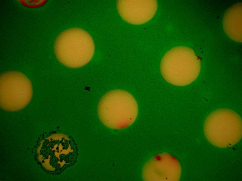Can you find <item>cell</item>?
Listing matches in <instances>:
<instances>
[{
	"label": "cell",
	"instance_id": "cell-1",
	"mask_svg": "<svg viewBox=\"0 0 242 181\" xmlns=\"http://www.w3.org/2000/svg\"><path fill=\"white\" fill-rule=\"evenodd\" d=\"M57 58L62 64L77 68L88 63L94 54L95 46L91 36L78 28H72L61 33L54 44Z\"/></svg>",
	"mask_w": 242,
	"mask_h": 181
},
{
	"label": "cell",
	"instance_id": "cell-2",
	"mask_svg": "<svg viewBox=\"0 0 242 181\" xmlns=\"http://www.w3.org/2000/svg\"><path fill=\"white\" fill-rule=\"evenodd\" d=\"M138 106L134 97L128 92L115 90L105 94L98 106L99 119L106 127L119 129L132 124L138 113Z\"/></svg>",
	"mask_w": 242,
	"mask_h": 181
},
{
	"label": "cell",
	"instance_id": "cell-3",
	"mask_svg": "<svg viewBox=\"0 0 242 181\" xmlns=\"http://www.w3.org/2000/svg\"><path fill=\"white\" fill-rule=\"evenodd\" d=\"M200 60L191 49L180 46L168 51L160 64L161 73L168 83L184 86L194 81L200 72Z\"/></svg>",
	"mask_w": 242,
	"mask_h": 181
},
{
	"label": "cell",
	"instance_id": "cell-4",
	"mask_svg": "<svg viewBox=\"0 0 242 181\" xmlns=\"http://www.w3.org/2000/svg\"><path fill=\"white\" fill-rule=\"evenodd\" d=\"M78 149L70 136L57 134L46 138L38 152L39 161L49 173H59L76 162Z\"/></svg>",
	"mask_w": 242,
	"mask_h": 181
},
{
	"label": "cell",
	"instance_id": "cell-5",
	"mask_svg": "<svg viewBox=\"0 0 242 181\" xmlns=\"http://www.w3.org/2000/svg\"><path fill=\"white\" fill-rule=\"evenodd\" d=\"M242 121L236 113L226 109L212 112L204 123L205 136L211 144L221 148L237 144L242 136Z\"/></svg>",
	"mask_w": 242,
	"mask_h": 181
},
{
	"label": "cell",
	"instance_id": "cell-6",
	"mask_svg": "<svg viewBox=\"0 0 242 181\" xmlns=\"http://www.w3.org/2000/svg\"><path fill=\"white\" fill-rule=\"evenodd\" d=\"M31 83L23 74L10 71L0 77V106L9 111L20 110L30 101L32 96Z\"/></svg>",
	"mask_w": 242,
	"mask_h": 181
},
{
	"label": "cell",
	"instance_id": "cell-7",
	"mask_svg": "<svg viewBox=\"0 0 242 181\" xmlns=\"http://www.w3.org/2000/svg\"><path fill=\"white\" fill-rule=\"evenodd\" d=\"M181 169L178 160L166 153L160 154L150 159L142 172L144 179L147 181H178Z\"/></svg>",
	"mask_w": 242,
	"mask_h": 181
},
{
	"label": "cell",
	"instance_id": "cell-8",
	"mask_svg": "<svg viewBox=\"0 0 242 181\" xmlns=\"http://www.w3.org/2000/svg\"><path fill=\"white\" fill-rule=\"evenodd\" d=\"M119 14L131 24H140L150 20L157 7L155 0H119L117 3Z\"/></svg>",
	"mask_w": 242,
	"mask_h": 181
},
{
	"label": "cell",
	"instance_id": "cell-9",
	"mask_svg": "<svg viewBox=\"0 0 242 181\" xmlns=\"http://www.w3.org/2000/svg\"><path fill=\"white\" fill-rule=\"evenodd\" d=\"M237 6L234 7L227 12L224 18V26L226 33L231 38L240 41V9L237 12Z\"/></svg>",
	"mask_w": 242,
	"mask_h": 181
}]
</instances>
